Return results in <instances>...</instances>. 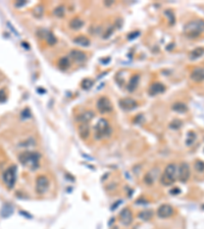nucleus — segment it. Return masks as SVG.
<instances>
[{
  "instance_id": "f257e3e1",
  "label": "nucleus",
  "mask_w": 204,
  "mask_h": 229,
  "mask_svg": "<svg viewBox=\"0 0 204 229\" xmlns=\"http://www.w3.org/2000/svg\"><path fill=\"white\" fill-rule=\"evenodd\" d=\"M204 32V19H197L190 21L184 27V34L188 38L194 39L200 36Z\"/></svg>"
},
{
  "instance_id": "f03ea898",
  "label": "nucleus",
  "mask_w": 204,
  "mask_h": 229,
  "mask_svg": "<svg viewBox=\"0 0 204 229\" xmlns=\"http://www.w3.org/2000/svg\"><path fill=\"white\" fill-rule=\"evenodd\" d=\"M19 161L30 170H36L40 165V154L26 151L19 156Z\"/></svg>"
},
{
  "instance_id": "7ed1b4c3",
  "label": "nucleus",
  "mask_w": 204,
  "mask_h": 229,
  "mask_svg": "<svg viewBox=\"0 0 204 229\" xmlns=\"http://www.w3.org/2000/svg\"><path fill=\"white\" fill-rule=\"evenodd\" d=\"M177 172L178 168L175 164H168L164 169V172L162 173L160 178V182L163 185L167 187V185H172L177 179Z\"/></svg>"
},
{
  "instance_id": "20e7f679",
  "label": "nucleus",
  "mask_w": 204,
  "mask_h": 229,
  "mask_svg": "<svg viewBox=\"0 0 204 229\" xmlns=\"http://www.w3.org/2000/svg\"><path fill=\"white\" fill-rule=\"evenodd\" d=\"M2 180H3L4 184L6 185L8 190L13 188L14 184L16 181V166H10L4 171L3 175H2Z\"/></svg>"
},
{
  "instance_id": "39448f33",
  "label": "nucleus",
  "mask_w": 204,
  "mask_h": 229,
  "mask_svg": "<svg viewBox=\"0 0 204 229\" xmlns=\"http://www.w3.org/2000/svg\"><path fill=\"white\" fill-rule=\"evenodd\" d=\"M110 133V126L109 123L106 119L104 118H101L99 120L96 125H95V129H94V135L95 138L97 140H100L102 138H104L105 135H108Z\"/></svg>"
},
{
  "instance_id": "423d86ee",
  "label": "nucleus",
  "mask_w": 204,
  "mask_h": 229,
  "mask_svg": "<svg viewBox=\"0 0 204 229\" xmlns=\"http://www.w3.org/2000/svg\"><path fill=\"white\" fill-rule=\"evenodd\" d=\"M49 180L46 176L44 175H40L36 180V190L38 193L40 195H43V193H47L49 188Z\"/></svg>"
},
{
  "instance_id": "0eeeda50",
  "label": "nucleus",
  "mask_w": 204,
  "mask_h": 229,
  "mask_svg": "<svg viewBox=\"0 0 204 229\" xmlns=\"http://www.w3.org/2000/svg\"><path fill=\"white\" fill-rule=\"evenodd\" d=\"M97 109L100 113H108L112 110V104L106 97H101L97 102Z\"/></svg>"
},
{
  "instance_id": "6e6552de",
  "label": "nucleus",
  "mask_w": 204,
  "mask_h": 229,
  "mask_svg": "<svg viewBox=\"0 0 204 229\" xmlns=\"http://www.w3.org/2000/svg\"><path fill=\"white\" fill-rule=\"evenodd\" d=\"M191 175V171H190V167L187 163H182L179 168V179H180L182 182H187L188 179L190 178Z\"/></svg>"
},
{
  "instance_id": "1a4fd4ad",
  "label": "nucleus",
  "mask_w": 204,
  "mask_h": 229,
  "mask_svg": "<svg viewBox=\"0 0 204 229\" xmlns=\"http://www.w3.org/2000/svg\"><path fill=\"white\" fill-rule=\"evenodd\" d=\"M173 214V208L170 205L164 204V205H161L159 208L157 209V215L159 218L165 219V218H170Z\"/></svg>"
},
{
  "instance_id": "9d476101",
  "label": "nucleus",
  "mask_w": 204,
  "mask_h": 229,
  "mask_svg": "<svg viewBox=\"0 0 204 229\" xmlns=\"http://www.w3.org/2000/svg\"><path fill=\"white\" fill-rule=\"evenodd\" d=\"M120 106L124 110L130 111V110H133V109H135V108H137L138 103L136 102L134 99H132V98H124V99L120 100Z\"/></svg>"
},
{
  "instance_id": "9b49d317",
  "label": "nucleus",
  "mask_w": 204,
  "mask_h": 229,
  "mask_svg": "<svg viewBox=\"0 0 204 229\" xmlns=\"http://www.w3.org/2000/svg\"><path fill=\"white\" fill-rule=\"evenodd\" d=\"M120 220L124 225H130L133 222V214L130 209L126 208L120 214Z\"/></svg>"
},
{
  "instance_id": "f8f14e48",
  "label": "nucleus",
  "mask_w": 204,
  "mask_h": 229,
  "mask_svg": "<svg viewBox=\"0 0 204 229\" xmlns=\"http://www.w3.org/2000/svg\"><path fill=\"white\" fill-rule=\"evenodd\" d=\"M190 79L195 83H201L204 80V67H196L192 70Z\"/></svg>"
},
{
  "instance_id": "ddd939ff",
  "label": "nucleus",
  "mask_w": 204,
  "mask_h": 229,
  "mask_svg": "<svg viewBox=\"0 0 204 229\" xmlns=\"http://www.w3.org/2000/svg\"><path fill=\"white\" fill-rule=\"evenodd\" d=\"M165 91V87L161 83H154L149 88V95L150 96H156L158 94H161Z\"/></svg>"
},
{
  "instance_id": "4468645a",
  "label": "nucleus",
  "mask_w": 204,
  "mask_h": 229,
  "mask_svg": "<svg viewBox=\"0 0 204 229\" xmlns=\"http://www.w3.org/2000/svg\"><path fill=\"white\" fill-rule=\"evenodd\" d=\"M69 57L74 60V61L78 62V63L84 62L87 58L86 54H85L84 52L80 51V50H72L69 53Z\"/></svg>"
},
{
  "instance_id": "2eb2a0df",
  "label": "nucleus",
  "mask_w": 204,
  "mask_h": 229,
  "mask_svg": "<svg viewBox=\"0 0 204 229\" xmlns=\"http://www.w3.org/2000/svg\"><path fill=\"white\" fill-rule=\"evenodd\" d=\"M94 112L92 110H87V111L81 113V114L78 116V121L80 123H89V121H91L94 117Z\"/></svg>"
},
{
  "instance_id": "dca6fc26",
  "label": "nucleus",
  "mask_w": 204,
  "mask_h": 229,
  "mask_svg": "<svg viewBox=\"0 0 204 229\" xmlns=\"http://www.w3.org/2000/svg\"><path fill=\"white\" fill-rule=\"evenodd\" d=\"M139 80H140V77L138 74H135L131 77V80H129V83H128L127 85V89L130 93L134 92V91L137 89L138 85H139Z\"/></svg>"
},
{
  "instance_id": "f3484780",
  "label": "nucleus",
  "mask_w": 204,
  "mask_h": 229,
  "mask_svg": "<svg viewBox=\"0 0 204 229\" xmlns=\"http://www.w3.org/2000/svg\"><path fill=\"white\" fill-rule=\"evenodd\" d=\"M79 133H80L82 139L86 140L90 135L89 123H80L79 124Z\"/></svg>"
},
{
  "instance_id": "a211bd4d",
  "label": "nucleus",
  "mask_w": 204,
  "mask_h": 229,
  "mask_svg": "<svg viewBox=\"0 0 204 229\" xmlns=\"http://www.w3.org/2000/svg\"><path fill=\"white\" fill-rule=\"evenodd\" d=\"M83 26H84V22L80 17H75L69 22V27L72 30H80Z\"/></svg>"
},
{
  "instance_id": "6ab92c4d",
  "label": "nucleus",
  "mask_w": 204,
  "mask_h": 229,
  "mask_svg": "<svg viewBox=\"0 0 204 229\" xmlns=\"http://www.w3.org/2000/svg\"><path fill=\"white\" fill-rule=\"evenodd\" d=\"M173 110L176 112H179V113H185L188 111V107H187V105L184 104V103L178 102L173 105Z\"/></svg>"
},
{
  "instance_id": "aec40b11",
  "label": "nucleus",
  "mask_w": 204,
  "mask_h": 229,
  "mask_svg": "<svg viewBox=\"0 0 204 229\" xmlns=\"http://www.w3.org/2000/svg\"><path fill=\"white\" fill-rule=\"evenodd\" d=\"M74 42L75 44L80 45V46H83V47H87L90 45V40L85 36H79V37L75 38Z\"/></svg>"
},
{
  "instance_id": "412c9836",
  "label": "nucleus",
  "mask_w": 204,
  "mask_h": 229,
  "mask_svg": "<svg viewBox=\"0 0 204 229\" xmlns=\"http://www.w3.org/2000/svg\"><path fill=\"white\" fill-rule=\"evenodd\" d=\"M203 54H204V48H196L190 53V55H189V58H190L191 60H196V59L200 58Z\"/></svg>"
},
{
  "instance_id": "4be33fe9",
  "label": "nucleus",
  "mask_w": 204,
  "mask_h": 229,
  "mask_svg": "<svg viewBox=\"0 0 204 229\" xmlns=\"http://www.w3.org/2000/svg\"><path fill=\"white\" fill-rule=\"evenodd\" d=\"M12 212H13V208H12L11 206L4 205L3 208H2V210H1V216L3 218H7V217H9V216L11 215Z\"/></svg>"
},
{
  "instance_id": "5701e85b",
  "label": "nucleus",
  "mask_w": 204,
  "mask_h": 229,
  "mask_svg": "<svg viewBox=\"0 0 204 229\" xmlns=\"http://www.w3.org/2000/svg\"><path fill=\"white\" fill-rule=\"evenodd\" d=\"M152 216H153V212H152V211L146 210V211H142V212L139 213V218L142 219L143 221L150 220V219L152 218Z\"/></svg>"
},
{
  "instance_id": "b1692460",
  "label": "nucleus",
  "mask_w": 204,
  "mask_h": 229,
  "mask_svg": "<svg viewBox=\"0 0 204 229\" xmlns=\"http://www.w3.org/2000/svg\"><path fill=\"white\" fill-rule=\"evenodd\" d=\"M195 140H196V135L194 132H188V135H187V139H186V145L187 146H192L194 143H195Z\"/></svg>"
},
{
  "instance_id": "393cba45",
  "label": "nucleus",
  "mask_w": 204,
  "mask_h": 229,
  "mask_svg": "<svg viewBox=\"0 0 204 229\" xmlns=\"http://www.w3.org/2000/svg\"><path fill=\"white\" fill-rule=\"evenodd\" d=\"M69 64H70V62H69V59L67 58V57H62V58L58 61V66L64 70L67 69V67L69 66Z\"/></svg>"
},
{
  "instance_id": "a878e982",
  "label": "nucleus",
  "mask_w": 204,
  "mask_h": 229,
  "mask_svg": "<svg viewBox=\"0 0 204 229\" xmlns=\"http://www.w3.org/2000/svg\"><path fill=\"white\" fill-rule=\"evenodd\" d=\"M64 13H65V7L64 5L57 6L56 8L54 9V14L57 17H64Z\"/></svg>"
},
{
  "instance_id": "bb28decb",
  "label": "nucleus",
  "mask_w": 204,
  "mask_h": 229,
  "mask_svg": "<svg viewBox=\"0 0 204 229\" xmlns=\"http://www.w3.org/2000/svg\"><path fill=\"white\" fill-rule=\"evenodd\" d=\"M44 13V7L42 5H39V6H36L33 10V14H34L36 17H41L43 16Z\"/></svg>"
},
{
  "instance_id": "cd10ccee",
  "label": "nucleus",
  "mask_w": 204,
  "mask_h": 229,
  "mask_svg": "<svg viewBox=\"0 0 204 229\" xmlns=\"http://www.w3.org/2000/svg\"><path fill=\"white\" fill-rule=\"evenodd\" d=\"M92 86H93V80L90 79L84 80L82 82V84H81V87H82V89H84V90H89Z\"/></svg>"
},
{
  "instance_id": "c85d7f7f",
  "label": "nucleus",
  "mask_w": 204,
  "mask_h": 229,
  "mask_svg": "<svg viewBox=\"0 0 204 229\" xmlns=\"http://www.w3.org/2000/svg\"><path fill=\"white\" fill-rule=\"evenodd\" d=\"M46 42L48 43L49 45H54L55 44L56 39H55V37L53 36V34H51V33H47L46 34Z\"/></svg>"
},
{
  "instance_id": "c756f323",
  "label": "nucleus",
  "mask_w": 204,
  "mask_h": 229,
  "mask_svg": "<svg viewBox=\"0 0 204 229\" xmlns=\"http://www.w3.org/2000/svg\"><path fill=\"white\" fill-rule=\"evenodd\" d=\"M165 14H167V17H168V19H170V26H173V25L176 22V17H175V14H173V12L172 10H167V11H165Z\"/></svg>"
},
{
  "instance_id": "7c9ffc66",
  "label": "nucleus",
  "mask_w": 204,
  "mask_h": 229,
  "mask_svg": "<svg viewBox=\"0 0 204 229\" xmlns=\"http://www.w3.org/2000/svg\"><path fill=\"white\" fill-rule=\"evenodd\" d=\"M181 126H182V121H181V120H178V119L173 120V121L170 124V127L173 128V129H179Z\"/></svg>"
},
{
  "instance_id": "2f4dec72",
  "label": "nucleus",
  "mask_w": 204,
  "mask_h": 229,
  "mask_svg": "<svg viewBox=\"0 0 204 229\" xmlns=\"http://www.w3.org/2000/svg\"><path fill=\"white\" fill-rule=\"evenodd\" d=\"M194 166H195V169L198 172H203L204 171V162H202V161H196Z\"/></svg>"
},
{
  "instance_id": "473e14b6",
  "label": "nucleus",
  "mask_w": 204,
  "mask_h": 229,
  "mask_svg": "<svg viewBox=\"0 0 204 229\" xmlns=\"http://www.w3.org/2000/svg\"><path fill=\"white\" fill-rule=\"evenodd\" d=\"M144 181L147 184H152L153 181H154V178H153L152 174H151V172L147 173V174L145 175V178H144Z\"/></svg>"
},
{
  "instance_id": "72a5a7b5",
  "label": "nucleus",
  "mask_w": 204,
  "mask_h": 229,
  "mask_svg": "<svg viewBox=\"0 0 204 229\" xmlns=\"http://www.w3.org/2000/svg\"><path fill=\"white\" fill-rule=\"evenodd\" d=\"M21 116H22V118H24V119H27V118L31 117V112H30L29 108H26V109L22 110L21 113Z\"/></svg>"
},
{
  "instance_id": "f704fd0d",
  "label": "nucleus",
  "mask_w": 204,
  "mask_h": 229,
  "mask_svg": "<svg viewBox=\"0 0 204 229\" xmlns=\"http://www.w3.org/2000/svg\"><path fill=\"white\" fill-rule=\"evenodd\" d=\"M6 99V95H5V90H0V102H4Z\"/></svg>"
},
{
  "instance_id": "c9c22d12",
  "label": "nucleus",
  "mask_w": 204,
  "mask_h": 229,
  "mask_svg": "<svg viewBox=\"0 0 204 229\" xmlns=\"http://www.w3.org/2000/svg\"><path fill=\"white\" fill-rule=\"evenodd\" d=\"M180 193H181V190H180V188H178V187L173 188V190H170V193H172V195H179Z\"/></svg>"
},
{
  "instance_id": "e433bc0d",
  "label": "nucleus",
  "mask_w": 204,
  "mask_h": 229,
  "mask_svg": "<svg viewBox=\"0 0 204 229\" xmlns=\"http://www.w3.org/2000/svg\"><path fill=\"white\" fill-rule=\"evenodd\" d=\"M25 4H27V1H19V2H16V7H22V5H25Z\"/></svg>"
}]
</instances>
